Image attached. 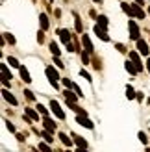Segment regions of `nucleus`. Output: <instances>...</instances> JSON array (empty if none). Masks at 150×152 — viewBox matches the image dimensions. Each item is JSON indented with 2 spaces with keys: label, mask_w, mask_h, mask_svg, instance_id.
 Wrapping results in <instances>:
<instances>
[{
  "label": "nucleus",
  "mask_w": 150,
  "mask_h": 152,
  "mask_svg": "<svg viewBox=\"0 0 150 152\" xmlns=\"http://www.w3.org/2000/svg\"><path fill=\"white\" fill-rule=\"evenodd\" d=\"M59 139H61V143H63V145H69L71 147V139H69V135H67V134H59Z\"/></svg>",
  "instance_id": "21"
},
{
  "label": "nucleus",
  "mask_w": 150,
  "mask_h": 152,
  "mask_svg": "<svg viewBox=\"0 0 150 152\" xmlns=\"http://www.w3.org/2000/svg\"><path fill=\"white\" fill-rule=\"evenodd\" d=\"M117 48H119V52H126V48L122 47V45H117Z\"/></svg>",
  "instance_id": "39"
},
{
  "label": "nucleus",
  "mask_w": 150,
  "mask_h": 152,
  "mask_svg": "<svg viewBox=\"0 0 150 152\" xmlns=\"http://www.w3.org/2000/svg\"><path fill=\"white\" fill-rule=\"evenodd\" d=\"M24 111H26V115H28L30 119H33V121H39V113H37L35 110H32V108H26Z\"/></svg>",
  "instance_id": "14"
},
{
  "label": "nucleus",
  "mask_w": 150,
  "mask_h": 152,
  "mask_svg": "<svg viewBox=\"0 0 150 152\" xmlns=\"http://www.w3.org/2000/svg\"><path fill=\"white\" fill-rule=\"evenodd\" d=\"M50 52L54 54V58H59V48H58V45H56L54 41L50 43Z\"/></svg>",
  "instance_id": "19"
},
{
  "label": "nucleus",
  "mask_w": 150,
  "mask_h": 152,
  "mask_svg": "<svg viewBox=\"0 0 150 152\" xmlns=\"http://www.w3.org/2000/svg\"><path fill=\"white\" fill-rule=\"evenodd\" d=\"M74 17H76V30L82 34V22H80V19H78V15H74Z\"/></svg>",
  "instance_id": "32"
},
{
  "label": "nucleus",
  "mask_w": 150,
  "mask_h": 152,
  "mask_svg": "<svg viewBox=\"0 0 150 152\" xmlns=\"http://www.w3.org/2000/svg\"><path fill=\"white\" fill-rule=\"evenodd\" d=\"M39 22H41V28H43V30L48 28V19H47V15H39Z\"/></svg>",
  "instance_id": "18"
},
{
  "label": "nucleus",
  "mask_w": 150,
  "mask_h": 152,
  "mask_svg": "<svg viewBox=\"0 0 150 152\" xmlns=\"http://www.w3.org/2000/svg\"><path fill=\"white\" fill-rule=\"evenodd\" d=\"M2 95H4V98H6V100L9 102V104H13V106L17 104V98H15V96H13V95H11L7 89H4V91H2Z\"/></svg>",
  "instance_id": "11"
},
{
  "label": "nucleus",
  "mask_w": 150,
  "mask_h": 152,
  "mask_svg": "<svg viewBox=\"0 0 150 152\" xmlns=\"http://www.w3.org/2000/svg\"><path fill=\"white\" fill-rule=\"evenodd\" d=\"M148 13H150V7H148Z\"/></svg>",
  "instance_id": "44"
},
{
  "label": "nucleus",
  "mask_w": 150,
  "mask_h": 152,
  "mask_svg": "<svg viewBox=\"0 0 150 152\" xmlns=\"http://www.w3.org/2000/svg\"><path fill=\"white\" fill-rule=\"evenodd\" d=\"M146 67H148V72H150V59H148V61H146Z\"/></svg>",
  "instance_id": "41"
},
{
  "label": "nucleus",
  "mask_w": 150,
  "mask_h": 152,
  "mask_svg": "<svg viewBox=\"0 0 150 152\" xmlns=\"http://www.w3.org/2000/svg\"><path fill=\"white\" fill-rule=\"evenodd\" d=\"M63 95H65V98H67V102H76V96H78V95H74V93H71L69 89H67V91H65Z\"/></svg>",
  "instance_id": "16"
},
{
  "label": "nucleus",
  "mask_w": 150,
  "mask_h": 152,
  "mask_svg": "<svg viewBox=\"0 0 150 152\" xmlns=\"http://www.w3.org/2000/svg\"><path fill=\"white\" fill-rule=\"evenodd\" d=\"M76 152H85V148H80V150H76Z\"/></svg>",
  "instance_id": "42"
},
{
  "label": "nucleus",
  "mask_w": 150,
  "mask_h": 152,
  "mask_svg": "<svg viewBox=\"0 0 150 152\" xmlns=\"http://www.w3.org/2000/svg\"><path fill=\"white\" fill-rule=\"evenodd\" d=\"M95 34L98 35L102 41H109V35H108V32H106V28H102V26L96 24V26H95Z\"/></svg>",
  "instance_id": "6"
},
{
  "label": "nucleus",
  "mask_w": 150,
  "mask_h": 152,
  "mask_svg": "<svg viewBox=\"0 0 150 152\" xmlns=\"http://www.w3.org/2000/svg\"><path fill=\"white\" fill-rule=\"evenodd\" d=\"M139 141H141V143H146V141H148V137H146L145 132H139Z\"/></svg>",
  "instance_id": "28"
},
{
  "label": "nucleus",
  "mask_w": 150,
  "mask_h": 152,
  "mask_svg": "<svg viewBox=\"0 0 150 152\" xmlns=\"http://www.w3.org/2000/svg\"><path fill=\"white\" fill-rule=\"evenodd\" d=\"M50 110L54 111V115H56L58 119H65V113H63L61 108H59V104H58L56 100H52V102H50Z\"/></svg>",
  "instance_id": "3"
},
{
  "label": "nucleus",
  "mask_w": 150,
  "mask_h": 152,
  "mask_svg": "<svg viewBox=\"0 0 150 152\" xmlns=\"http://www.w3.org/2000/svg\"><path fill=\"white\" fill-rule=\"evenodd\" d=\"M41 135L44 137V143H52V141H54V137H52V132H48V130H44Z\"/></svg>",
  "instance_id": "20"
},
{
  "label": "nucleus",
  "mask_w": 150,
  "mask_h": 152,
  "mask_svg": "<svg viewBox=\"0 0 150 152\" xmlns=\"http://www.w3.org/2000/svg\"><path fill=\"white\" fill-rule=\"evenodd\" d=\"M50 2H52V0H50Z\"/></svg>",
  "instance_id": "47"
},
{
  "label": "nucleus",
  "mask_w": 150,
  "mask_h": 152,
  "mask_svg": "<svg viewBox=\"0 0 150 152\" xmlns=\"http://www.w3.org/2000/svg\"><path fill=\"white\" fill-rule=\"evenodd\" d=\"M47 76H48V80H50L52 86L58 87V78H59V74H58V71L54 69V67H47Z\"/></svg>",
  "instance_id": "1"
},
{
  "label": "nucleus",
  "mask_w": 150,
  "mask_h": 152,
  "mask_svg": "<svg viewBox=\"0 0 150 152\" xmlns=\"http://www.w3.org/2000/svg\"><path fill=\"white\" fill-rule=\"evenodd\" d=\"M72 87H74V91H76V95H78V96H84V93L80 91V87L76 86V83H72Z\"/></svg>",
  "instance_id": "33"
},
{
  "label": "nucleus",
  "mask_w": 150,
  "mask_h": 152,
  "mask_svg": "<svg viewBox=\"0 0 150 152\" xmlns=\"http://www.w3.org/2000/svg\"><path fill=\"white\" fill-rule=\"evenodd\" d=\"M98 26L106 28V26H108V17H104V15H100V17H98Z\"/></svg>",
  "instance_id": "23"
},
{
  "label": "nucleus",
  "mask_w": 150,
  "mask_h": 152,
  "mask_svg": "<svg viewBox=\"0 0 150 152\" xmlns=\"http://www.w3.org/2000/svg\"><path fill=\"white\" fill-rule=\"evenodd\" d=\"M4 37H6V41L9 43V45H13V43H15V37H13L11 34H4Z\"/></svg>",
  "instance_id": "27"
},
{
  "label": "nucleus",
  "mask_w": 150,
  "mask_h": 152,
  "mask_svg": "<svg viewBox=\"0 0 150 152\" xmlns=\"http://www.w3.org/2000/svg\"><path fill=\"white\" fill-rule=\"evenodd\" d=\"M6 126H7V130H9V132H15V126H13V124H9V123H7Z\"/></svg>",
  "instance_id": "38"
},
{
  "label": "nucleus",
  "mask_w": 150,
  "mask_h": 152,
  "mask_svg": "<svg viewBox=\"0 0 150 152\" xmlns=\"http://www.w3.org/2000/svg\"><path fill=\"white\" fill-rule=\"evenodd\" d=\"M43 126H44V130H48V132H52V134L56 132V123H54L52 119H48V117L43 119Z\"/></svg>",
  "instance_id": "7"
},
{
  "label": "nucleus",
  "mask_w": 150,
  "mask_h": 152,
  "mask_svg": "<svg viewBox=\"0 0 150 152\" xmlns=\"http://www.w3.org/2000/svg\"><path fill=\"white\" fill-rule=\"evenodd\" d=\"M93 67H95V69H100V67H102V65H100V59H98V58H93Z\"/></svg>",
  "instance_id": "29"
},
{
  "label": "nucleus",
  "mask_w": 150,
  "mask_h": 152,
  "mask_svg": "<svg viewBox=\"0 0 150 152\" xmlns=\"http://www.w3.org/2000/svg\"><path fill=\"white\" fill-rule=\"evenodd\" d=\"M24 95H26V98H30V100H33V98H35V96H33V93H32L30 89H26V91H24Z\"/></svg>",
  "instance_id": "31"
},
{
  "label": "nucleus",
  "mask_w": 150,
  "mask_h": 152,
  "mask_svg": "<svg viewBox=\"0 0 150 152\" xmlns=\"http://www.w3.org/2000/svg\"><path fill=\"white\" fill-rule=\"evenodd\" d=\"M126 71L128 72H132V74H137V69H135V65H133V61H126Z\"/></svg>",
  "instance_id": "17"
},
{
  "label": "nucleus",
  "mask_w": 150,
  "mask_h": 152,
  "mask_svg": "<svg viewBox=\"0 0 150 152\" xmlns=\"http://www.w3.org/2000/svg\"><path fill=\"white\" fill-rule=\"evenodd\" d=\"M146 152H150V148H148V150H146Z\"/></svg>",
  "instance_id": "45"
},
{
  "label": "nucleus",
  "mask_w": 150,
  "mask_h": 152,
  "mask_svg": "<svg viewBox=\"0 0 150 152\" xmlns=\"http://www.w3.org/2000/svg\"><path fill=\"white\" fill-rule=\"evenodd\" d=\"M37 41H39V43H43V41H44V34H43V32L37 34Z\"/></svg>",
  "instance_id": "36"
},
{
  "label": "nucleus",
  "mask_w": 150,
  "mask_h": 152,
  "mask_svg": "<svg viewBox=\"0 0 150 152\" xmlns=\"http://www.w3.org/2000/svg\"><path fill=\"white\" fill-rule=\"evenodd\" d=\"M63 83H65L67 87H71V86H72V83H71V80H69V78H63Z\"/></svg>",
  "instance_id": "37"
},
{
  "label": "nucleus",
  "mask_w": 150,
  "mask_h": 152,
  "mask_svg": "<svg viewBox=\"0 0 150 152\" xmlns=\"http://www.w3.org/2000/svg\"><path fill=\"white\" fill-rule=\"evenodd\" d=\"M135 2H137L139 6H143V4H145V0H135Z\"/></svg>",
  "instance_id": "40"
},
{
  "label": "nucleus",
  "mask_w": 150,
  "mask_h": 152,
  "mask_svg": "<svg viewBox=\"0 0 150 152\" xmlns=\"http://www.w3.org/2000/svg\"><path fill=\"white\" fill-rule=\"evenodd\" d=\"M80 74L84 76V78H85L87 82H91V76H89V72H87V71H84V69H82V71H80Z\"/></svg>",
  "instance_id": "30"
},
{
  "label": "nucleus",
  "mask_w": 150,
  "mask_h": 152,
  "mask_svg": "<svg viewBox=\"0 0 150 152\" xmlns=\"http://www.w3.org/2000/svg\"><path fill=\"white\" fill-rule=\"evenodd\" d=\"M130 59L133 61V65H135L137 72L143 71V63H141V59H139V54H137V52H130Z\"/></svg>",
  "instance_id": "4"
},
{
  "label": "nucleus",
  "mask_w": 150,
  "mask_h": 152,
  "mask_svg": "<svg viewBox=\"0 0 150 152\" xmlns=\"http://www.w3.org/2000/svg\"><path fill=\"white\" fill-rule=\"evenodd\" d=\"M65 152H69V150H65Z\"/></svg>",
  "instance_id": "46"
},
{
  "label": "nucleus",
  "mask_w": 150,
  "mask_h": 152,
  "mask_svg": "<svg viewBox=\"0 0 150 152\" xmlns=\"http://www.w3.org/2000/svg\"><path fill=\"white\" fill-rule=\"evenodd\" d=\"M72 137H74V141H76V145H78L80 148H85V147H87V141H85L84 137H80V135H76V134H74Z\"/></svg>",
  "instance_id": "13"
},
{
  "label": "nucleus",
  "mask_w": 150,
  "mask_h": 152,
  "mask_svg": "<svg viewBox=\"0 0 150 152\" xmlns=\"http://www.w3.org/2000/svg\"><path fill=\"white\" fill-rule=\"evenodd\" d=\"M39 150L41 152H54V150L48 147V143H39Z\"/></svg>",
  "instance_id": "22"
},
{
  "label": "nucleus",
  "mask_w": 150,
  "mask_h": 152,
  "mask_svg": "<svg viewBox=\"0 0 150 152\" xmlns=\"http://www.w3.org/2000/svg\"><path fill=\"white\" fill-rule=\"evenodd\" d=\"M137 50H139V54L146 56V54H148V45H146L143 39H139V41H137Z\"/></svg>",
  "instance_id": "9"
},
{
  "label": "nucleus",
  "mask_w": 150,
  "mask_h": 152,
  "mask_svg": "<svg viewBox=\"0 0 150 152\" xmlns=\"http://www.w3.org/2000/svg\"><path fill=\"white\" fill-rule=\"evenodd\" d=\"M82 43H84V47H85V52H87V54H91V52L95 50L93 48V43H91V39H89V35H82Z\"/></svg>",
  "instance_id": "8"
},
{
  "label": "nucleus",
  "mask_w": 150,
  "mask_h": 152,
  "mask_svg": "<svg viewBox=\"0 0 150 152\" xmlns=\"http://www.w3.org/2000/svg\"><path fill=\"white\" fill-rule=\"evenodd\" d=\"M7 63H9L11 67H20V63H19V61H17L15 58H7Z\"/></svg>",
  "instance_id": "25"
},
{
  "label": "nucleus",
  "mask_w": 150,
  "mask_h": 152,
  "mask_svg": "<svg viewBox=\"0 0 150 152\" xmlns=\"http://www.w3.org/2000/svg\"><path fill=\"white\" fill-rule=\"evenodd\" d=\"M82 61H84V65L89 63V56H87V52H84V54H82Z\"/></svg>",
  "instance_id": "34"
},
{
  "label": "nucleus",
  "mask_w": 150,
  "mask_h": 152,
  "mask_svg": "<svg viewBox=\"0 0 150 152\" xmlns=\"http://www.w3.org/2000/svg\"><path fill=\"white\" fill-rule=\"evenodd\" d=\"M54 63L59 67V69H61V67H63V61H61V59H59V58H54Z\"/></svg>",
  "instance_id": "35"
},
{
  "label": "nucleus",
  "mask_w": 150,
  "mask_h": 152,
  "mask_svg": "<svg viewBox=\"0 0 150 152\" xmlns=\"http://www.w3.org/2000/svg\"><path fill=\"white\" fill-rule=\"evenodd\" d=\"M19 69H20V76H22V80H24L26 83H28V82H32V78H30V72L24 69V67H19Z\"/></svg>",
  "instance_id": "15"
},
{
  "label": "nucleus",
  "mask_w": 150,
  "mask_h": 152,
  "mask_svg": "<svg viewBox=\"0 0 150 152\" xmlns=\"http://www.w3.org/2000/svg\"><path fill=\"white\" fill-rule=\"evenodd\" d=\"M95 2H98V4H100V2H102V0H95Z\"/></svg>",
  "instance_id": "43"
},
{
  "label": "nucleus",
  "mask_w": 150,
  "mask_h": 152,
  "mask_svg": "<svg viewBox=\"0 0 150 152\" xmlns=\"http://www.w3.org/2000/svg\"><path fill=\"white\" fill-rule=\"evenodd\" d=\"M126 96H128V98H133V96H135V91H133L130 86L126 87Z\"/></svg>",
  "instance_id": "24"
},
{
  "label": "nucleus",
  "mask_w": 150,
  "mask_h": 152,
  "mask_svg": "<svg viewBox=\"0 0 150 152\" xmlns=\"http://www.w3.org/2000/svg\"><path fill=\"white\" fill-rule=\"evenodd\" d=\"M37 111H39V113H43V115H44V117H48V115H47V113H48V111H47V108H44V106H43V104H39V106H37Z\"/></svg>",
  "instance_id": "26"
},
{
  "label": "nucleus",
  "mask_w": 150,
  "mask_h": 152,
  "mask_svg": "<svg viewBox=\"0 0 150 152\" xmlns=\"http://www.w3.org/2000/svg\"><path fill=\"white\" fill-rule=\"evenodd\" d=\"M59 37H61V41L65 45L71 43V32H69V30H59Z\"/></svg>",
  "instance_id": "10"
},
{
  "label": "nucleus",
  "mask_w": 150,
  "mask_h": 152,
  "mask_svg": "<svg viewBox=\"0 0 150 152\" xmlns=\"http://www.w3.org/2000/svg\"><path fill=\"white\" fill-rule=\"evenodd\" d=\"M128 26H130V37H132V39H135V41H139V28H137V24L133 20H130Z\"/></svg>",
  "instance_id": "5"
},
{
  "label": "nucleus",
  "mask_w": 150,
  "mask_h": 152,
  "mask_svg": "<svg viewBox=\"0 0 150 152\" xmlns=\"http://www.w3.org/2000/svg\"><path fill=\"white\" fill-rule=\"evenodd\" d=\"M76 121H78V123H80L82 126H85V128H93V123H91V121H89L87 117H84V115H80Z\"/></svg>",
  "instance_id": "12"
},
{
  "label": "nucleus",
  "mask_w": 150,
  "mask_h": 152,
  "mask_svg": "<svg viewBox=\"0 0 150 152\" xmlns=\"http://www.w3.org/2000/svg\"><path fill=\"white\" fill-rule=\"evenodd\" d=\"M130 15H133L137 19H145V11L141 10L139 4H130Z\"/></svg>",
  "instance_id": "2"
}]
</instances>
